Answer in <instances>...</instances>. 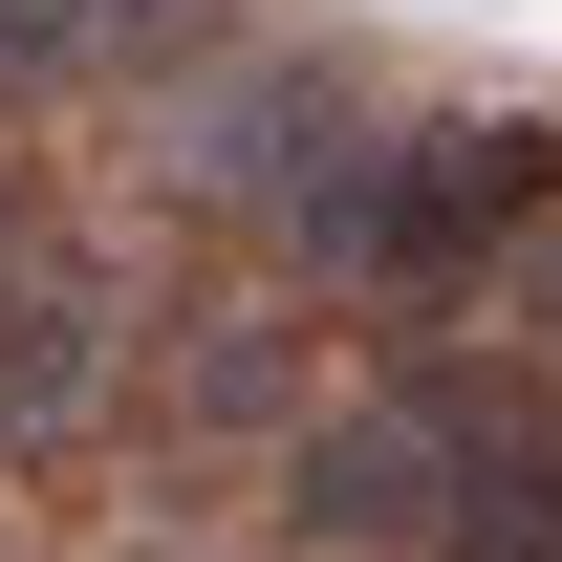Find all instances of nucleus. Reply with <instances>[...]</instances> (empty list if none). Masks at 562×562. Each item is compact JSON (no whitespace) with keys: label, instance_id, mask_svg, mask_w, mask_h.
<instances>
[{"label":"nucleus","instance_id":"1","mask_svg":"<svg viewBox=\"0 0 562 562\" xmlns=\"http://www.w3.org/2000/svg\"><path fill=\"white\" fill-rule=\"evenodd\" d=\"M476 476H497V412L432 390V368H390V390H325V412H303L281 541H303V562H432L454 519H476Z\"/></svg>","mask_w":562,"mask_h":562},{"label":"nucleus","instance_id":"2","mask_svg":"<svg viewBox=\"0 0 562 562\" xmlns=\"http://www.w3.org/2000/svg\"><path fill=\"white\" fill-rule=\"evenodd\" d=\"M562 238V131L541 109H432V131H390V173H368L347 260L390 281V303H454V281L541 260Z\"/></svg>","mask_w":562,"mask_h":562},{"label":"nucleus","instance_id":"3","mask_svg":"<svg viewBox=\"0 0 562 562\" xmlns=\"http://www.w3.org/2000/svg\"><path fill=\"white\" fill-rule=\"evenodd\" d=\"M131 412V281L109 260H22L0 281V476H44Z\"/></svg>","mask_w":562,"mask_h":562},{"label":"nucleus","instance_id":"4","mask_svg":"<svg viewBox=\"0 0 562 562\" xmlns=\"http://www.w3.org/2000/svg\"><path fill=\"white\" fill-rule=\"evenodd\" d=\"M151 412L195 432V454H238V432H281V454H303L325 368H303V325H281V303H195V325H173V368H151Z\"/></svg>","mask_w":562,"mask_h":562},{"label":"nucleus","instance_id":"5","mask_svg":"<svg viewBox=\"0 0 562 562\" xmlns=\"http://www.w3.org/2000/svg\"><path fill=\"white\" fill-rule=\"evenodd\" d=\"M216 66V0H0V87H151Z\"/></svg>","mask_w":562,"mask_h":562},{"label":"nucleus","instance_id":"6","mask_svg":"<svg viewBox=\"0 0 562 562\" xmlns=\"http://www.w3.org/2000/svg\"><path fill=\"white\" fill-rule=\"evenodd\" d=\"M432 562H562V454H541V432H497V476H476V519H454Z\"/></svg>","mask_w":562,"mask_h":562},{"label":"nucleus","instance_id":"7","mask_svg":"<svg viewBox=\"0 0 562 562\" xmlns=\"http://www.w3.org/2000/svg\"><path fill=\"white\" fill-rule=\"evenodd\" d=\"M541 347H562V238H541Z\"/></svg>","mask_w":562,"mask_h":562}]
</instances>
